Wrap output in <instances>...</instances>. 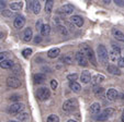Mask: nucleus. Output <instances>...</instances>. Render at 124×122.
Masks as SVG:
<instances>
[{
  "instance_id": "1",
  "label": "nucleus",
  "mask_w": 124,
  "mask_h": 122,
  "mask_svg": "<svg viewBox=\"0 0 124 122\" xmlns=\"http://www.w3.org/2000/svg\"><path fill=\"white\" fill-rule=\"evenodd\" d=\"M80 52L86 56V58L89 60L91 64L97 65V59H96V56H94V52L91 47L87 46V45H81L80 46Z\"/></svg>"
},
{
  "instance_id": "2",
  "label": "nucleus",
  "mask_w": 124,
  "mask_h": 122,
  "mask_svg": "<svg viewBox=\"0 0 124 122\" xmlns=\"http://www.w3.org/2000/svg\"><path fill=\"white\" fill-rule=\"evenodd\" d=\"M97 53H98V58H99V61L101 62V64H108V61H109V52L107 50L103 45H99L98 48H97Z\"/></svg>"
},
{
  "instance_id": "3",
  "label": "nucleus",
  "mask_w": 124,
  "mask_h": 122,
  "mask_svg": "<svg viewBox=\"0 0 124 122\" xmlns=\"http://www.w3.org/2000/svg\"><path fill=\"white\" fill-rule=\"evenodd\" d=\"M78 107V103L76 99H68V100H66L65 103H64L63 105V110L66 111V112H73V111H75L76 109H77Z\"/></svg>"
},
{
  "instance_id": "4",
  "label": "nucleus",
  "mask_w": 124,
  "mask_h": 122,
  "mask_svg": "<svg viewBox=\"0 0 124 122\" xmlns=\"http://www.w3.org/2000/svg\"><path fill=\"white\" fill-rule=\"evenodd\" d=\"M109 59L112 62H115V61L119 62L120 59H121V49L119 47H113L112 50L109 52Z\"/></svg>"
},
{
  "instance_id": "5",
  "label": "nucleus",
  "mask_w": 124,
  "mask_h": 122,
  "mask_svg": "<svg viewBox=\"0 0 124 122\" xmlns=\"http://www.w3.org/2000/svg\"><path fill=\"white\" fill-rule=\"evenodd\" d=\"M36 96H38V98L40 99V100H46V99H48L49 96H51V92H49L48 88L43 87L38 90Z\"/></svg>"
},
{
  "instance_id": "6",
  "label": "nucleus",
  "mask_w": 124,
  "mask_h": 122,
  "mask_svg": "<svg viewBox=\"0 0 124 122\" xmlns=\"http://www.w3.org/2000/svg\"><path fill=\"white\" fill-rule=\"evenodd\" d=\"M7 85L12 88H18L21 86V82L19 81V78L14 77V76H11V77L7 78Z\"/></svg>"
},
{
  "instance_id": "7",
  "label": "nucleus",
  "mask_w": 124,
  "mask_h": 122,
  "mask_svg": "<svg viewBox=\"0 0 124 122\" xmlns=\"http://www.w3.org/2000/svg\"><path fill=\"white\" fill-rule=\"evenodd\" d=\"M24 109V105L23 104H20V103H16V104H13L9 109V112L12 113V115H18L21 112L22 110Z\"/></svg>"
},
{
  "instance_id": "8",
  "label": "nucleus",
  "mask_w": 124,
  "mask_h": 122,
  "mask_svg": "<svg viewBox=\"0 0 124 122\" xmlns=\"http://www.w3.org/2000/svg\"><path fill=\"white\" fill-rule=\"evenodd\" d=\"M76 60H77L78 64L81 65V67H87V65H88V59H87L86 56H85L84 53H81L80 51L76 53Z\"/></svg>"
},
{
  "instance_id": "9",
  "label": "nucleus",
  "mask_w": 124,
  "mask_h": 122,
  "mask_svg": "<svg viewBox=\"0 0 124 122\" xmlns=\"http://www.w3.org/2000/svg\"><path fill=\"white\" fill-rule=\"evenodd\" d=\"M13 24L16 28H22L24 26V24H25V19H24L22 15H16Z\"/></svg>"
},
{
  "instance_id": "10",
  "label": "nucleus",
  "mask_w": 124,
  "mask_h": 122,
  "mask_svg": "<svg viewBox=\"0 0 124 122\" xmlns=\"http://www.w3.org/2000/svg\"><path fill=\"white\" fill-rule=\"evenodd\" d=\"M70 22L73 24H75L76 26H78V27H81L84 25V19L79 15H73L70 18Z\"/></svg>"
},
{
  "instance_id": "11",
  "label": "nucleus",
  "mask_w": 124,
  "mask_h": 122,
  "mask_svg": "<svg viewBox=\"0 0 124 122\" xmlns=\"http://www.w3.org/2000/svg\"><path fill=\"white\" fill-rule=\"evenodd\" d=\"M107 97H108L109 100L114 101L115 99L119 97V93H117L116 90H114V88H111V90H109L108 92H107Z\"/></svg>"
},
{
  "instance_id": "12",
  "label": "nucleus",
  "mask_w": 124,
  "mask_h": 122,
  "mask_svg": "<svg viewBox=\"0 0 124 122\" xmlns=\"http://www.w3.org/2000/svg\"><path fill=\"white\" fill-rule=\"evenodd\" d=\"M45 80H46V76H45L43 73L34 74V76H33V81H34L35 84H42L45 82Z\"/></svg>"
},
{
  "instance_id": "13",
  "label": "nucleus",
  "mask_w": 124,
  "mask_h": 122,
  "mask_svg": "<svg viewBox=\"0 0 124 122\" xmlns=\"http://www.w3.org/2000/svg\"><path fill=\"white\" fill-rule=\"evenodd\" d=\"M58 11L61 12V13H64V14H70L74 12V7L71 5H65V6L59 8Z\"/></svg>"
},
{
  "instance_id": "14",
  "label": "nucleus",
  "mask_w": 124,
  "mask_h": 122,
  "mask_svg": "<svg viewBox=\"0 0 124 122\" xmlns=\"http://www.w3.org/2000/svg\"><path fill=\"white\" fill-rule=\"evenodd\" d=\"M80 80H81V82L82 83H85V84L89 83L90 81L92 80L91 75H90V72L89 71H84L81 73V75H80Z\"/></svg>"
},
{
  "instance_id": "15",
  "label": "nucleus",
  "mask_w": 124,
  "mask_h": 122,
  "mask_svg": "<svg viewBox=\"0 0 124 122\" xmlns=\"http://www.w3.org/2000/svg\"><path fill=\"white\" fill-rule=\"evenodd\" d=\"M113 113H114V109H111V108L105 109V110L100 115V117H98V120H104V119H107L108 117L112 116Z\"/></svg>"
},
{
  "instance_id": "16",
  "label": "nucleus",
  "mask_w": 124,
  "mask_h": 122,
  "mask_svg": "<svg viewBox=\"0 0 124 122\" xmlns=\"http://www.w3.org/2000/svg\"><path fill=\"white\" fill-rule=\"evenodd\" d=\"M103 81H104V76L101 75V74H97L96 76H93V77H92L91 83H92V85H93V86H96V85H99L100 83H102Z\"/></svg>"
},
{
  "instance_id": "17",
  "label": "nucleus",
  "mask_w": 124,
  "mask_h": 122,
  "mask_svg": "<svg viewBox=\"0 0 124 122\" xmlns=\"http://www.w3.org/2000/svg\"><path fill=\"white\" fill-rule=\"evenodd\" d=\"M14 67V63L12 60H5L2 62H0V68L2 69H12Z\"/></svg>"
},
{
  "instance_id": "18",
  "label": "nucleus",
  "mask_w": 124,
  "mask_h": 122,
  "mask_svg": "<svg viewBox=\"0 0 124 122\" xmlns=\"http://www.w3.org/2000/svg\"><path fill=\"white\" fill-rule=\"evenodd\" d=\"M32 37H33L32 30H31L30 27L25 28V31H24V33H23V40L24 42H30L31 39H32Z\"/></svg>"
},
{
  "instance_id": "19",
  "label": "nucleus",
  "mask_w": 124,
  "mask_h": 122,
  "mask_svg": "<svg viewBox=\"0 0 124 122\" xmlns=\"http://www.w3.org/2000/svg\"><path fill=\"white\" fill-rule=\"evenodd\" d=\"M112 34H113V36H114V38H116L117 40H120V42H123L124 43V34L122 32H120V31L113 28V30H112Z\"/></svg>"
},
{
  "instance_id": "20",
  "label": "nucleus",
  "mask_w": 124,
  "mask_h": 122,
  "mask_svg": "<svg viewBox=\"0 0 124 122\" xmlns=\"http://www.w3.org/2000/svg\"><path fill=\"white\" fill-rule=\"evenodd\" d=\"M107 69H108V72H110L111 74H114V75H120V74H121L120 69L114 64H110Z\"/></svg>"
},
{
  "instance_id": "21",
  "label": "nucleus",
  "mask_w": 124,
  "mask_h": 122,
  "mask_svg": "<svg viewBox=\"0 0 124 122\" xmlns=\"http://www.w3.org/2000/svg\"><path fill=\"white\" fill-rule=\"evenodd\" d=\"M59 53H61V50H59V48H52L48 50V52H47V56H48L49 58H56L59 56Z\"/></svg>"
},
{
  "instance_id": "22",
  "label": "nucleus",
  "mask_w": 124,
  "mask_h": 122,
  "mask_svg": "<svg viewBox=\"0 0 124 122\" xmlns=\"http://www.w3.org/2000/svg\"><path fill=\"white\" fill-rule=\"evenodd\" d=\"M100 104H98V103H94V104H92L91 106H90V112L93 113V115H97V113L100 112Z\"/></svg>"
},
{
  "instance_id": "23",
  "label": "nucleus",
  "mask_w": 124,
  "mask_h": 122,
  "mask_svg": "<svg viewBox=\"0 0 124 122\" xmlns=\"http://www.w3.org/2000/svg\"><path fill=\"white\" fill-rule=\"evenodd\" d=\"M69 87L71 90H74L75 93H79L81 90V86L77 83V82H69Z\"/></svg>"
},
{
  "instance_id": "24",
  "label": "nucleus",
  "mask_w": 124,
  "mask_h": 122,
  "mask_svg": "<svg viewBox=\"0 0 124 122\" xmlns=\"http://www.w3.org/2000/svg\"><path fill=\"white\" fill-rule=\"evenodd\" d=\"M49 32H51L49 25L48 24H44V25L42 26V28H41V35H42V36H47V35L49 34Z\"/></svg>"
},
{
  "instance_id": "25",
  "label": "nucleus",
  "mask_w": 124,
  "mask_h": 122,
  "mask_svg": "<svg viewBox=\"0 0 124 122\" xmlns=\"http://www.w3.org/2000/svg\"><path fill=\"white\" fill-rule=\"evenodd\" d=\"M32 10L35 14H38L41 10V5L39 1H32Z\"/></svg>"
},
{
  "instance_id": "26",
  "label": "nucleus",
  "mask_w": 124,
  "mask_h": 122,
  "mask_svg": "<svg viewBox=\"0 0 124 122\" xmlns=\"http://www.w3.org/2000/svg\"><path fill=\"white\" fill-rule=\"evenodd\" d=\"M53 5H54V2H53L52 0L46 1V5H45V11H46V13H51L52 8H53Z\"/></svg>"
},
{
  "instance_id": "27",
  "label": "nucleus",
  "mask_w": 124,
  "mask_h": 122,
  "mask_svg": "<svg viewBox=\"0 0 124 122\" xmlns=\"http://www.w3.org/2000/svg\"><path fill=\"white\" fill-rule=\"evenodd\" d=\"M62 61H63L64 63H67V64H71V63H73V57L70 55H66L65 57L62 59Z\"/></svg>"
},
{
  "instance_id": "28",
  "label": "nucleus",
  "mask_w": 124,
  "mask_h": 122,
  "mask_svg": "<svg viewBox=\"0 0 124 122\" xmlns=\"http://www.w3.org/2000/svg\"><path fill=\"white\" fill-rule=\"evenodd\" d=\"M22 6H23V3L22 2H14V3H11V9L12 10H20L22 8Z\"/></svg>"
},
{
  "instance_id": "29",
  "label": "nucleus",
  "mask_w": 124,
  "mask_h": 122,
  "mask_svg": "<svg viewBox=\"0 0 124 122\" xmlns=\"http://www.w3.org/2000/svg\"><path fill=\"white\" fill-rule=\"evenodd\" d=\"M22 55H23V57H24V58H29L31 55H32V49H31V48H26V49H24V50L22 51Z\"/></svg>"
},
{
  "instance_id": "30",
  "label": "nucleus",
  "mask_w": 124,
  "mask_h": 122,
  "mask_svg": "<svg viewBox=\"0 0 124 122\" xmlns=\"http://www.w3.org/2000/svg\"><path fill=\"white\" fill-rule=\"evenodd\" d=\"M47 122H59V119H58L57 116L51 115L48 118H47Z\"/></svg>"
},
{
  "instance_id": "31",
  "label": "nucleus",
  "mask_w": 124,
  "mask_h": 122,
  "mask_svg": "<svg viewBox=\"0 0 124 122\" xmlns=\"http://www.w3.org/2000/svg\"><path fill=\"white\" fill-rule=\"evenodd\" d=\"M29 119V115L28 113H20L19 116H18V120H20V121H22V120H28Z\"/></svg>"
},
{
  "instance_id": "32",
  "label": "nucleus",
  "mask_w": 124,
  "mask_h": 122,
  "mask_svg": "<svg viewBox=\"0 0 124 122\" xmlns=\"http://www.w3.org/2000/svg\"><path fill=\"white\" fill-rule=\"evenodd\" d=\"M67 78L70 81V82H75V81L78 78V74H76V73H74V74H69V75L67 76Z\"/></svg>"
},
{
  "instance_id": "33",
  "label": "nucleus",
  "mask_w": 124,
  "mask_h": 122,
  "mask_svg": "<svg viewBox=\"0 0 124 122\" xmlns=\"http://www.w3.org/2000/svg\"><path fill=\"white\" fill-rule=\"evenodd\" d=\"M94 90V94H96V96H101V95H102V93L104 92V88L98 87V88H96V90Z\"/></svg>"
},
{
  "instance_id": "34",
  "label": "nucleus",
  "mask_w": 124,
  "mask_h": 122,
  "mask_svg": "<svg viewBox=\"0 0 124 122\" xmlns=\"http://www.w3.org/2000/svg\"><path fill=\"white\" fill-rule=\"evenodd\" d=\"M9 56V52H7V51H5V52H0V62H2V61H5L6 58Z\"/></svg>"
},
{
  "instance_id": "35",
  "label": "nucleus",
  "mask_w": 124,
  "mask_h": 122,
  "mask_svg": "<svg viewBox=\"0 0 124 122\" xmlns=\"http://www.w3.org/2000/svg\"><path fill=\"white\" fill-rule=\"evenodd\" d=\"M57 86H58V83H57L56 80H52L51 81V87L53 88V90H56Z\"/></svg>"
},
{
  "instance_id": "36",
  "label": "nucleus",
  "mask_w": 124,
  "mask_h": 122,
  "mask_svg": "<svg viewBox=\"0 0 124 122\" xmlns=\"http://www.w3.org/2000/svg\"><path fill=\"white\" fill-rule=\"evenodd\" d=\"M58 31L61 32L62 35H67V31H66V28L63 27V26H58Z\"/></svg>"
},
{
  "instance_id": "37",
  "label": "nucleus",
  "mask_w": 124,
  "mask_h": 122,
  "mask_svg": "<svg viewBox=\"0 0 124 122\" xmlns=\"http://www.w3.org/2000/svg\"><path fill=\"white\" fill-rule=\"evenodd\" d=\"M2 14H3V15H6V16H11V15H13V13H12L11 11H8V10H3V11H2Z\"/></svg>"
},
{
  "instance_id": "38",
  "label": "nucleus",
  "mask_w": 124,
  "mask_h": 122,
  "mask_svg": "<svg viewBox=\"0 0 124 122\" xmlns=\"http://www.w3.org/2000/svg\"><path fill=\"white\" fill-rule=\"evenodd\" d=\"M20 98H21V97H20L19 95H12V96L10 97V99H11L12 101H16V100H19Z\"/></svg>"
},
{
  "instance_id": "39",
  "label": "nucleus",
  "mask_w": 124,
  "mask_h": 122,
  "mask_svg": "<svg viewBox=\"0 0 124 122\" xmlns=\"http://www.w3.org/2000/svg\"><path fill=\"white\" fill-rule=\"evenodd\" d=\"M117 65H119L120 68H124V57L120 59V61L117 62Z\"/></svg>"
},
{
  "instance_id": "40",
  "label": "nucleus",
  "mask_w": 124,
  "mask_h": 122,
  "mask_svg": "<svg viewBox=\"0 0 124 122\" xmlns=\"http://www.w3.org/2000/svg\"><path fill=\"white\" fill-rule=\"evenodd\" d=\"M41 40H42V37H41V35H36L34 38V42L35 43H41Z\"/></svg>"
},
{
  "instance_id": "41",
  "label": "nucleus",
  "mask_w": 124,
  "mask_h": 122,
  "mask_svg": "<svg viewBox=\"0 0 124 122\" xmlns=\"http://www.w3.org/2000/svg\"><path fill=\"white\" fill-rule=\"evenodd\" d=\"M42 24H41V20H39V22L38 23H36V28H39V30H41V28H42Z\"/></svg>"
},
{
  "instance_id": "42",
  "label": "nucleus",
  "mask_w": 124,
  "mask_h": 122,
  "mask_svg": "<svg viewBox=\"0 0 124 122\" xmlns=\"http://www.w3.org/2000/svg\"><path fill=\"white\" fill-rule=\"evenodd\" d=\"M122 121L124 122V110H123V112H122Z\"/></svg>"
},
{
  "instance_id": "43",
  "label": "nucleus",
  "mask_w": 124,
  "mask_h": 122,
  "mask_svg": "<svg viewBox=\"0 0 124 122\" xmlns=\"http://www.w3.org/2000/svg\"><path fill=\"white\" fill-rule=\"evenodd\" d=\"M67 122H77V121H75V120H68Z\"/></svg>"
},
{
  "instance_id": "44",
  "label": "nucleus",
  "mask_w": 124,
  "mask_h": 122,
  "mask_svg": "<svg viewBox=\"0 0 124 122\" xmlns=\"http://www.w3.org/2000/svg\"><path fill=\"white\" fill-rule=\"evenodd\" d=\"M0 38H2V34L1 33H0Z\"/></svg>"
},
{
  "instance_id": "45",
  "label": "nucleus",
  "mask_w": 124,
  "mask_h": 122,
  "mask_svg": "<svg viewBox=\"0 0 124 122\" xmlns=\"http://www.w3.org/2000/svg\"><path fill=\"white\" fill-rule=\"evenodd\" d=\"M10 122H14V121H10Z\"/></svg>"
}]
</instances>
